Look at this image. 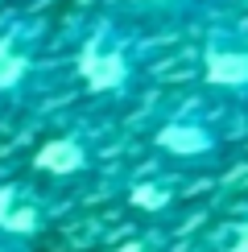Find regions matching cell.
<instances>
[{"label": "cell", "mask_w": 248, "mask_h": 252, "mask_svg": "<svg viewBox=\"0 0 248 252\" xmlns=\"http://www.w3.org/2000/svg\"><path fill=\"white\" fill-rule=\"evenodd\" d=\"M116 4L137 21H190L211 0H116Z\"/></svg>", "instance_id": "obj_7"}, {"label": "cell", "mask_w": 248, "mask_h": 252, "mask_svg": "<svg viewBox=\"0 0 248 252\" xmlns=\"http://www.w3.org/2000/svg\"><path fill=\"white\" fill-rule=\"evenodd\" d=\"M223 252H248V219H240V223L232 227V236H227V248Z\"/></svg>", "instance_id": "obj_9"}, {"label": "cell", "mask_w": 248, "mask_h": 252, "mask_svg": "<svg viewBox=\"0 0 248 252\" xmlns=\"http://www.w3.org/2000/svg\"><path fill=\"white\" fill-rule=\"evenodd\" d=\"M128 198H132V207H141V211H161V207L174 203V186L161 182V178L157 182H153V178H141V182H132Z\"/></svg>", "instance_id": "obj_8"}, {"label": "cell", "mask_w": 248, "mask_h": 252, "mask_svg": "<svg viewBox=\"0 0 248 252\" xmlns=\"http://www.w3.org/2000/svg\"><path fill=\"white\" fill-rule=\"evenodd\" d=\"M41 58V21H8L0 29V99H17L33 83Z\"/></svg>", "instance_id": "obj_4"}, {"label": "cell", "mask_w": 248, "mask_h": 252, "mask_svg": "<svg viewBox=\"0 0 248 252\" xmlns=\"http://www.w3.org/2000/svg\"><path fill=\"white\" fill-rule=\"evenodd\" d=\"M46 227V211L33 203L25 186H0V236L33 240Z\"/></svg>", "instance_id": "obj_6"}, {"label": "cell", "mask_w": 248, "mask_h": 252, "mask_svg": "<svg viewBox=\"0 0 248 252\" xmlns=\"http://www.w3.org/2000/svg\"><path fill=\"white\" fill-rule=\"evenodd\" d=\"M223 145V128L203 112H178L153 128V149L170 161H207Z\"/></svg>", "instance_id": "obj_3"}, {"label": "cell", "mask_w": 248, "mask_h": 252, "mask_svg": "<svg viewBox=\"0 0 248 252\" xmlns=\"http://www.w3.org/2000/svg\"><path fill=\"white\" fill-rule=\"evenodd\" d=\"M112 252H153V248H145V244H137V240H128V244H120V248H112Z\"/></svg>", "instance_id": "obj_10"}, {"label": "cell", "mask_w": 248, "mask_h": 252, "mask_svg": "<svg viewBox=\"0 0 248 252\" xmlns=\"http://www.w3.org/2000/svg\"><path fill=\"white\" fill-rule=\"evenodd\" d=\"M199 70L211 91L248 99V33L244 29H207L199 50Z\"/></svg>", "instance_id": "obj_2"}, {"label": "cell", "mask_w": 248, "mask_h": 252, "mask_svg": "<svg viewBox=\"0 0 248 252\" xmlns=\"http://www.w3.org/2000/svg\"><path fill=\"white\" fill-rule=\"evenodd\" d=\"M141 70H145V50H141L137 29L108 17L95 21L75 50V75L99 99L128 95L141 83Z\"/></svg>", "instance_id": "obj_1"}, {"label": "cell", "mask_w": 248, "mask_h": 252, "mask_svg": "<svg viewBox=\"0 0 248 252\" xmlns=\"http://www.w3.org/2000/svg\"><path fill=\"white\" fill-rule=\"evenodd\" d=\"M37 178H54V182H75V178L91 174L95 165V153H91V141L83 132H58V136H46V141L33 149L29 157Z\"/></svg>", "instance_id": "obj_5"}]
</instances>
